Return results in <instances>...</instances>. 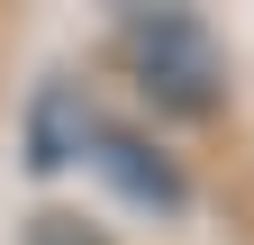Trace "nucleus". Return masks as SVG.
I'll return each instance as SVG.
<instances>
[{"label": "nucleus", "instance_id": "nucleus-3", "mask_svg": "<svg viewBox=\"0 0 254 245\" xmlns=\"http://www.w3.org/2000/svg\"><path fill=\"white\" fill-rule=\"evenodd\" d=\"M100 136V118H91V100L73 82H46L37 91V109H27V164L37 173H64V164H82V145Z\"/></svg>", "mask_w": 254, "mask_h": 245}, {"label": "nucleus", "instance_id": "nucleus-2", "mask_svg": "<svg viewBox=\"0 0 254 245\" xmlns=\"http://www.w3.org/2000/svg\"><path fill=\"white\" fill-rule=\"evenodd\" d=\"M91 164H100L136 209H182V173H173V155H164V145H145L136 127H100V136H91Z\"/></svg>", "mask_w": 254, "mask_h": 245}, {"label": "nucleus", "instance_id": "nucleus-1", "mask_svg": "<svg viewBox=\"0 0 254 245\" xmlns=\"http://www.w3.org/2000/svg\"><path fill=\"white\" fill-rule=\"evenodd\" d=\"M118 55H127V82L145 91V109H164V118H218L227 109V46L209 37L200 9H127Z\"/></svg>", "mask_w": 254, "mask_h": 245}, {"label": "nucleus", "instance_id": "nucleus-4", "mask_svg": "<svg viewBox=\"0 0 254 245\" xmlns=\"http://www.w3.org/2000/svg\"><path fill=\"white\" fill-rule=\"evenodd\" d=\"M27 245H109L91 218H73V209H37L27 218Z\"/></svg>", "mask_w": 254, "mask_h": 245}]
</instances>
